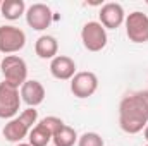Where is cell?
I'll return each mask as SVG.
<instances>
[{
    "label": "cell",
    "mask_w": 148,
    "mask_h": 146,
    "mask_svg": "<svg viewBox=\"0 0 148 146\" xmlns=\"http://www.w3.org/2000/svg\"><path fill=\"white\" fill-rule=\"evenodd\" d=\"M148 124V91H136L122 98L119 105V126L127 134L141 132Z\"/></svg>",
    "instance_id": "1"
},
{
    "label": "cell",
    "mask_w": 148,
    "mask_h": 146,
    "mask_svg": "<svg viewBox=\"0 0 148 146\" xmlns=\"http://www.w3.org/2000/svg\"><path fill=\"white\" fill-rule=\"evenodd\" d=\"M0 69L3 74V81L16 88L23 86L28 81V65L19 55H7L0 62Z\"/></svg>",
    "instance_id": "2"
},
{
    "label": "cell",
    "mask_w": 148,
    "mask_h": 146,
    "mask_svg": "<svg viewBox=\"0 0 148 146\" xmlns=\"http://www.w3.org/2000/svg\"><path fill=\"white\" fill-rule=\"evenodd\" d=\"M21 91L19 88L9 84V83H0V119H12L21 107Z\"/></svg>",
    "instance_id": "3"
},
{
    "label": "cell",
    "mask_w": 148,
    "mask_h": 146,
    "mask_svg": "<svg viewBox=\"0 0 148 146\" xmlns=\"http://www.w3.org/2000/svg\"><path fill=\"white\" fill-rule=\"evenodd\" d=\"M81 41L86 50L100 52L107 45V31L98 21H90L81 29Z\"/></svg>",
    "instance_id": "4"
},
{
    "label": "cell",
    "mask_w": 148,
    "mask_h": 146,
    "mask_svg": "<svg viewBox=\"0 0 148 146\" xmlns=\"http://www.w3.org/2000/svg\"><path fill=\"white\" fill-rule=\"evenodd\" d=\"M126 35L129 38V41L133 43H147L148 41V16L134 10L131 12L126 19Z\"/></svg>",
    "instance_id": "5"
},
{
    "label": "cell",
    "mask_w": 148,
    "mask_h": 146,
    "mask_svg": "<svg viewBox=\"0 0 148 146\" xmlns=\"http://www.w3.org/2000/svg\"><path fill=\"white\" fill-rule=\"evenodd\" d=\"M26 45V35L23 29L16 26H0V52L2 53H16L23 50Z\"/></svg>",
    "instance_id": "6"
},
{
    "label": "cell",
    "mask_w": 148,
    "mask_h": 146,
    "mask_svg": "<svg viewBox=\"0 0 148 146\" xmlns=\"http://www.w3.org/2000/svg\"><path fill=\"white\" fill-rule=\"evenodd\" d=\"M98 88V77L95 72L90 71H83V72H76L71 79V91L76 98H88L91 96Z\"/></svg>",
    "instance_id": "7"
},
{
    "label": "cell",
    "mask_w": 148,
    "mask_h": 146,
    "mask_svg": "<svg viewBox=\"0 0 148 146\" xmlns=\"http://www.w3.org/2000/svg\"><path fill=\"white\" fill-rule=\"evenodd\" d=\"M52 10L48 5L45 3H33L31 7H28L26 10V23L29 28H33L35 31H43L52 24Z\"/></svg>",
    "instance_id": "8"
},
{
    "label": "cell",
    "mask_w": 148,
    "mask_h": 146,
    "mask_svg": "<svg viewBox=\"0 0 148 146\" xmlns=\"http://www.w3.org/2000/svg\"><path fill=\"white\" fill-rule=\"evenodd\" d=\"M100 24L105 29H117L122 23H124V9L121 3L109 2L100 9Z\"/></svg>",
    "instance_id": "9"
},
{
    "label": "cell",
    "mask_w": 148,
    "mask_h": 146,
    "mask_svg": "<svg viewBox=\"0 0 148 146\" xmlns=\"http://www.w3.org/2000/svg\"><path fill=\"white\" fill-rule=\"evenodd\" d=\"M21 100L31 108H35L40 103H43V100H45V88H43V84L40 81H36V79H28L21 86Z\"/></svg>",
    "instance_id": "10"
},
{
    "label": "cell",
    "mask_w": 148,
    "mask_h": 146,
    "mask_svg": "<svg viewBox=\"0 0 148 146\" xmlns=\"http://www.w3.org/2000/svg\"><path fill=\"white\" fill-rule=\"evenodd\" d=\"M50 72L55 79L67 81L76 76V62L67 55H57L50 62Z\"/></svg>",
    "instance_id": "11"
},
{
    "label": "cell",
    "mask_w": 148,
    "mask_h": 146,
    "mask_svg": "<svg viewBox=\"0 0 148 146\" xmlns=\"http://www.w3.org/2000/svg\"><path fill=\"white\" fill-rule=\"evenodd\" d=\"M29 127L19 119V117H16V119H10L7 124H5V127H3V138L7 139V141H10V143H19V141H23L28 134H29Z\"/></svg>",
    "instance_id": "12"
},
{
    "label": "cell",
    "mask_w": 148,
    "mask_h": 146,
    "mask_svg": "<svg viewBox=\"0 0 148 146\" xmlns=\"http://www.w3.org/2000/svg\"><path fill=\"white\" fill-rule=\"evenodd\" d=\"M35 52L40 59L47 60V59H55L57 52H59V43L57 40L50 35H43L36 40L35 43Z\"/></svg>",
    "instance_id": "13"
},
{
    "label": "cell",
    "mask_w": 148,
    "mask_h": 146,
    "mask_svg": "<svg viewBox=\"0 0 148 146\" xmlns=\"http://www.w3.org/2000/svg\"><path fill=\"white\" fill-rule=\"evenodd\" d=\"M0 12L5 19L16 21L23 14H26V3H24V0H5V2H2Z\"/></svg>",
    "instance_id": "14"
},
{
    "label": "cell",
    "mask_w": 148,
    "mask_h": 146,
    "mask_svg": "<svg viewBox=\"0 0 148 146\" xmlns=\"http://www.w3.org/2000/svg\"><path fill=\"white\" fill-rule=\"evenodd\" d=\"M52 141H53L55 146H74V143L77 141V134H76L74 127L64 124V126L52 136Z\"/></svg>",
    "instance_id": "15"
},
{
    "label": "cell",
    "mask_w": 148,
    "mask_h": 146,
    "mask_svg": "<svg viewBox=\"0 0 148 146\" xmlns=\"http://www.w3.org/2000/svg\"><path fill=\"white\" fill-rule=\"evenodd\" d=\"M28 136H29L28 139H29V145L31 146H47L52 141V132L45 126H41L40 122L29 131Z\"/></svg>",
    "instance_id": "16"
},
{
    "label": "cell",
    "mask_w": 148,
    "mask_h": 146,
    "mask_svg": "<svg viewBox=\"0 0 148 146\" xmlns=\"http://www.w3.org/2000/svg\"><path fill=\"white\" fill-rule=\"evenodd\" d=\"M77 146H103V138L97 132H84L77 139Z\"/></svg>",
    "instance_id": "17"
},
{
    "label": "cell",
    "mask_w": 148,
    "mask_h": 146,
    "mask_svg": "<svg viewBox=\"0 0 148 146\" xmlns=\"http://www.w3.org/2000/svg\"><path fill=\"white\" fill-rule=\"evenodd\" d=\"M40 124L41 126H45L50 132H52V136L64 126V122H62V119H59V117H55V115H50V117H45V119H41L40 120Z\"/></svg>",
    "instance_id": "18"
},
{
    "label": "cell",
    "mask_w": 148,
    "mask_h": 146,
    "mask_svg": "<svg viewBox=\"0 0 148 146\" xmlns=\"http://www.w3.org/2000/svg\"><path fill=\"white\" fill-rule=\"evenodd\" d=\"M19 119L29 127V129H33L35 127V124H36V120H38V110H35V108H26L21 115H19Z\"/></svg>",
    "instance_id": "19"
},
{
    "label": "cell",
    "mask_w": 148,
    "mask_h": 146,
    "mask_svg": "<svg viewBox=\"0 0 148 146\" xmlns=\"http://www.w3.org/2000/svg\"><path fill=\"white\" fill-rule=\"evenodd\" d=\"M143 136H145V139L148 141V124H147V127L143 129Z\"/></svg>",
    "instance_id": "20"
},
{
    "label": "cell",
    "mask_w": 148,
    "mask_h": 146,
    "mask_svg": "<svg viewBox=\"0 0 148 146\" xmlns=\"http://www.w3.org/2000/svg\"><path fill=\"white\" fill-rule=\"evenodd\" d=\"M17 146H31V145H29V143H19Z\"/></svg>",
    "instance_id": "21"
},
{
    "label": "cell",
    "mask_w": 148,
    "mask_h": 146,
    "mask_svg": "<svg viewBox=\"0 0 148 146\" xmlns=\"http://www.w3.org/2000/svg\"><path fill=\"white\" fill-rule=\"evenodd\" d=\"M0 7H2V0H0Z\"/></svg>",
    "instance_id": "22"
},
{
    "label": "cell",
    "mask_w": 148,
    "mask_h": 146,
    "mask_svg": "<svg viewBox=\"0 0 148 146\" xmlns=\"http://www.w3.org/2000/svg\"><path fill=\"white\" fill-rule=\"evenodd\" d=\"M0 62H2V60H0Z\"/></svg>",
    "instance_id": "23"
},
{
    "label": "cell",
    "mask_w": 148,
    "mask_h": 146,
    "mask_svg": "<svg viewBox=\"0 0 148 146\" xmlns=\"http://www.w3.org/2000/svg\"><path fill=\"white\" fill-rule=\"evenodd\" d=\"M147 146H148V145H147Z\"/></svg>",
    "instance_id": "24"
}]
</instances>
